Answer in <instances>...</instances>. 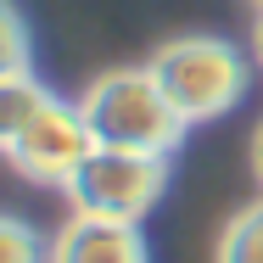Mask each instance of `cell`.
Masks as SVG:
<instances>
[{"instance_id": "1", "label": "cell", "mask_w": 263, "mask_h": 263, "mask_svg": "<svg viewBox=\"0 0 263 263\" xmlns=\"http://www.w3.org/2000/svg\"><path fill=\"white\" fill-rule=\"evenodd\" d=\"M79 118H84L96 146L146 152V157H168L179 146V135H185V118L168 106V96L152 79V67H112V73H101L79 96Z\"/></svg>"}, {"instance_id": "2", "label": "cell", "mask_w": 263, "mask_h": 263, "mask_svg": "<svg viewBox=\"0 0 263 263\" xmlns=\"http://www.w3.org/2000/svg\"><path fill=\"white\" fill-rule=\"evenodd\" d=\"M157 90L168 96V106L185 118V123H213L224 118L230 106L241 101L247 90V62L230 40H213V34H179L157 45V56L146 62Z\"/></svg>"}, {"instance_id": "3", "label": "cell", "mask_w": 263, "mask_h": 263, "mask_svg": "<svg viewBox=\"0 0 263 263\" xmlns=\"http://www.w3.org/2000/svg\"><path fill=\"white\" fill-rule=\"evenodd\" d=\"M168 185V157H146V152H112L96 146L90 157L73 168V179L62 185L73 213L84 218H118V224H140L152 202Z\"/></svg>"}, {"instance_id": "4", "label": "cell", "mask_w": 263, "mask_h": 263, "mask_svg": "<svg viewBox=\"0 0 263 263\" xmlns=\"http://www.w3.org/2000/svg\"><path fill=\"white\" fill-rule=\"evenodd\" d=\"M96 152V140H90V129H84V118H79V106L67 101H45L40 106V118L11 140V152L6 162L23 174V179H34V185H67L73 179V168Z\"/></svg>"}, {"instance_id": "5", "label": "cell", "mask_w": 263, "mask_h": 263, "mask_svg": "<svg viewBox=\"0 0 263 263\" xmlns=\"http://www.w3.org/2000/svg\"><path fill=\"white\" fill-rule=\"evenodd\" d=\"M51 263H146V241H140L135 224L73 213L51 247Z\"/></svg>"}, {"instance_id": "6", "label": "cell", "mask_w": 263, "mask_h": 263, "mask_svg": "<svg viewBox=\"0 0 263 263\" xmlns=\"http://www.w3.org/2000/svg\"><path fill=\"white\" fill-rule=\"evenodd\" d=\"M51 101V90L34 79V73H11V79H0V157L11 152V140L40 118V106Z\"/></svg>"}, {"instance_id": "7", "label": "cell", "mask_w": 263, "mask_h": 263, "mask_svg": "<svg viewBox=\"0 0 263 263\" xmlns=\"http://www.w3.org/2000/svg\"><path fill=\"white\" fill-rule=\"evenodd\" d=\"M218 263H263V196L224 224V235H218Z\"/></svg>"}, {"instance_id": "8", "label": "cell", "mask_w": 263, "mask_h": 263, "mask_svg": "<svg viewBox=\"0 0 263 263\" xmlns=\"http://www.w3.org/2000/svg\"><path fill=\"white\" fill-rule=\"evenodd\" d=\"M11 73H28V28L17 17V6L0 0V79Z\"/></svg>"}, {"instance_id": "9", "label": "cell", "mask_w": 263, "mask_h": 263, "mask_svg": "<svg viewBox=\"0 0 263 263\" xmlns=\"http://www.w3.org/2000/svg\"><path fill=\"white\" fill-rule=\"evenodd\" d=\"M0 263H40V241H34L28 224L0 218Z\"/></svg>"}, {"instance_id": "10", "label": "cell", "mask_w": 263, "mask_h": 263, "mask_svg": "<svg viewBox=\"0 0 263 263\" xmlns=\"http://www.w3.org/2000/svg\"><path fill=\"white\" fill-rule=\"evenodd\" d=\"M252 168H258V185H263V123H258V135H252Z\"/></svg>"}, {"instance_id": "11", "label": "cell", "mask_w": 263, "mask_h": 263, "mask_svg": "<svg viewBox=\"0 0 263 263\" xmlns=\"http://www.w3.org/2000/svg\"><path fill=\"white\" fill-rule=\"evenodd\" d=\"M252 51H258V67H263V17H258V34H252Z\"/></svg>"}, {"instance_id": "12", "label": "cell", "mask_w": 263, "mask_h": 263, "mask_svg": "<svg viewBox=\"0 0 263 263\" xmlns=\"http://www.w3.org/2000/svg\"><path fill=\"white\" fill-rule=\"evenodd\" d=\"M258 11H263V0H258Z\"/></svg>"}]
</instances>
